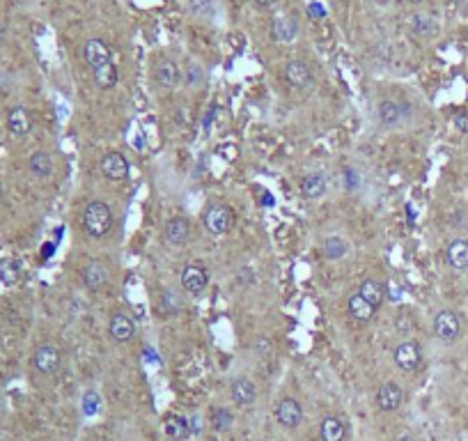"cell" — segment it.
Returning a JSON list of instances; mask_svg holds the SVG:
<instances>
[{
	"label": "cell",
	"instance_id": "cell-1",
	"mask_svg": "<svg viewBox=\"0 0 468 441\" xmlns=\"http://www.w3.org/2000/svg\"><path fill=\"white\" fill-rule=\"evenodd\" d=\"M80 220H83V230H85L92 239H104L106 235H110V230L115 225L113 209L101 200L88 202L85 209H83Z\"/></svg>",
	"mask_w": 468,
	"mask_h": 441
},
{
	"label": "cell",
	"instance_id": "cell-2",
	"mask_svg": "<svg viewBox=\"0 0 468 441\" xmlns=\"http://www.w3.org/2000/svg\"><path fill=\"white\" fill-rule=\"evenodd\" d=\"M431 329H434V336L440 343H455L462 336V319L455 310H438L431 322Z\"/></svg>",
	"mask_w": 468,
	"mask_h": 441
},
{
	"label": "cell",
	"instance_id": "cell-3",
	"mask_svg": "<svg viewBox=\"0 0 468 441\" xmlns=\"http://www.w3.org/2000/svg\"><path fill=\"white\" fill-rule=\"evenodd\" d=\"M392 363L402 372H416L422 363V347L416 340H402L392 352Z\"/></svg>",
	"mask_w": 468,
	"mask_h": 441
},
{
	"label": "cell",
	"instance_id": "cell-4",
	"mask_svg": "<svg viewBox=\"0 0 468 441\" xmlns=\"http://www.w3.org/2000/svg\"><path fill=\"white\" fill-rule=\"evenodd\" d=\"M205 228L211 237H223L232 228V209L223 202H214L205 211Z\"/></svg>",
	"mask_w": 468,
	"mask_h": 441
},
{
	"label": "cell",
	"instance_id": "cell-5",
	"mask_svg": "<svg viewBox=\"0 0 468 441\" xmlns=\"http://www.w3.org/2000/svg\"><path fill=\"white\" fill-rule=\"evenodd\" d=\"M181 288L186 290L191 297H200V294L209 288L207 266L200 264V262H188L181 269Z\"/></svg>",
	"mask_w": 468,
	"mask_h": 441
},
{
	"label": "cell",
	"instance_id": "cell-6",
	"mask_svg": "<svg viewBox=\"0 0 468 441\" xmlns=\"http://www.w3.org/2000/svg\"><path fill=\"white\" fill-rule=\"evenodd\" d=\"M60 363H62V352L55 345H51V343H42L32 352V368L40 375L58 372Z\"/></svg>",
	"mask_w": 468,
	"mask_h": 441
},
{
	"label": "cell",
	"instance_id": "cell-7",
	"mask_svg": "<svg viewBox=\"0 0 468 441\" xmlns=\"http://www.w3.org/2000/svg\"><path fill=\"white\" fill-rule=\"evenodd\" d=\"M83 60H85L88 67H92V71L104 67V64L113 62V51H110V46L101 40H88L83 44Z\"/></svg>",
	"mask_w": 468,
	"mask_h": 441
},
{
	"label": "cell",
	"instance_id": "cell-8",
	"mask_svg": "<svg viewBox=\"0 0 468 441\" xmlns=\"http://www.w3.org/2000/svg\"><path fill=\"white\" fill-rule=\"evenodd\" d=\"M101 172L110 182H124L128 177V159L122 152H108L101 156Z\"/></svg>",
	"mask_w": 468,
	"mask_h": 441
},
{
	"label": "cell",
	"instance_id": "cell-9",
	"mask_svg": "<svg viewBox=\"0 0 468 441\" xmlns=\"http://www.w3.org/2000/svg\"><path fill=\"white\" fill-rule=\"evenodd\" d=\"M275 421H278L284 430H296L303 423V409H301L299 400L282 398L278 404H275Z\"/></svg>",
	"mask_w": 468,
	"mask_h": 441
},
{
	"label": "cell",
	"instance_id": "cell-10",
	"mask_svg": "<svg viewBox=\"0 0 468 441\" xmlns=\"http://www.w3.org/2000/svg\"><path fill=\"white\" fill-rule=\"evenodd\" d=\"M374 400H376V407H379L381 411H388V413L397 411L402 407V402H404V391H402L400 384L383 382L379 389H376Z\"/></svg>",
	"mask_w": 468,
	"mask_h": 441
},
{
	"label": "cell",
	"instance_id": "cell-11",
	"mask_svg": "<svg viewBox=\"0 0 468 441\" xmlns=\"http://www.w3.org/2000/svg\"><path fill=\"white\" fill-rule=\"evenodd\" d=\"M271 37L280 44H292L299 37V21L292 14H280L271 23Z\"/></svg>",
	"mask_w": 468,
	"mask_h": 441
},
{
	"label": "cell",
	"instance_id": "cell-12",
	"mask_svg": "<svg viewBox=\"0 0 468 441\" xmlns=\"http://www.w3.org/2000/svg\"><path fill=\"white\" fill-rule=\"evenodd\" d=\"M108 331L115 343H128L136 336V319L126 312H115L108 322Z\"/></svg>",
	"mask_w": 468,
	"mask_h": 441
},
{
	"label": "cell",
	"instance_id": "cell-13",
	"mask_svg": "<svg viewBox=\"0 0 468 441\" xmlns=\"http://www.w3.org/2000/svg\"><path fill=\"white\" fill-rule=\"evenodd\" d=\"M229 398H232L236 407H251L257 400L255 384L248 380V377H236V380L229 384Z\"/></svg>",
	"mask_w": 468,
	"mask_h": 441
},
{
	"label": "cell",
	"instance_id": "cell-14",
	"mask_svg": "<svg viewBox=\"0 0 468 441\" xmlns=\"http://www.w3.org/2000/svg\"><path fill=\"white\" fill-rule=\"evenodd\" d=\"M7 129L12 136H28L32 131V115L25 106H12L7 113Z\"/></svg>",
	"mask_w": 468,
	"mask_h": 441
},
{
	"label": "cell",
	"instance_id": "cell-15",
	"mask_svg": "<svg viewBox=\"0 0 468 441\" xmlns=\"http://www.w3.org/2000/svg\"><path fill=\"white\" fill-rule=\"evenodd\" d=\"M282 74H284V81L296 90L308 88L312 83V69L303 60H289L287 64H284Z\"/></svg>",
	"mask_w": 468,
	"mask_h": 441
},
{
	"label": "cell",
	"instance_id": "cell-16",
	"mask_svg": "<svg viewBox=\"0 0 468 441\" xmlns=\"http://www.w3.org/2000/svg\"><path fill=\"white\" fill-rule=\"evenodd\" d=\"M163 237L170 246H186V242L191 239V225L186 218H170L168 223L163 225Z\"/></svg>",
	"mask_w": 468,
	"mask_h": 441
},
{
	"label": "cell",
	"instance_id": "cell-17",
	"mask_svg": "<svg viewBox=\"0 0 468 441\" xmlns=\"http://www.w3.org/2000/svg\"><path fill=\"white\" fill-rule=\"evenodd\" d=\"M445 262L452 266L455 271L468 269V239L457 237L445 246Z\"/></svg>",
	"mask_w": 468,
	"mask_h": 441
},
{
	"label": "cell",
	"instance_id": "cell-18",
	"mask_svg": "<svg viewBox=\"0 0 468 441\" xmlns=\"http://www.w3.org/2000/svg\"><path fill=\"white\" fill-rule=\"evenodd\" d=\"M179 78H181L179 67H177V64H174L172 60H161L159 64H156L154 81H156V86H159V88H163V90H174V88L179 86Z\"/></svg>",
	"mask_w": 468,
	"mask_h": 441
},
{
	"label": "cell",
	"instance_id": "cell-19",
	"mask_svg": "<svg viewBox=\"0 0 468 441\" xmlns=\"http://www.w3.org/2000/svg\"><path fill=\"white\" fill-rule=\"evenodd\" d=\"M83 283H85V288L92 290V292L104 290V285L108 283L106 266L101 264L99 260H90L85 266H83Z\"/></svg>",
	"mask_w": 468,
	"mask_h": 441
},
{
	"label": "cell",
	"instance_id": "cell-20",
	"mask_svg": "<svg viewBox=\"0 0 468 441\" xmlns=\"http://www.w3.org/2000/svg\"><path fill=\"white\" fill-rule=\"evenodd\" d=\"M409 30L416 35V37H422V40H429V37H434L438 33V21L431 14L427 12H418V14H411L409 16Z\"/></svg>",
	"mask_w": 468,
	"mask_h": 441
},
{
	"label": "cell",
	"instance_id": "cell-21",
	"mask_svg": "<svg viewBox=\"0 0 468 441\" xmlns=\"http://www.w3.org/2000/svg\"><path fill=\"white\" fill-rule=\"evenodd\" d=\"M326 177L321 172H308L306 177L301 180V184H299V191H301V196L306 198V200H319L321 196L326 193Z\"/></svg>",
	"mask_w": 468,
	"mask_h": 441
},
{
	"label": "cell",
	"instance_id": "cell-22",
	"mask_svg": "<svg viewBox=\"0 0 468 441\" xmlns=\"http://www.w3.org/2000/svg\"><path fill=\"white\" fill-rule=\"evenodd\" d=\"M376 117H379V122L383 127H397L404 117V108H402V104H397V101L383 99L376 104Z\"/></svg>",
	"mask_w": 468,
	"mask_h": 441
},
{
	"label": "cell",
	"instance_id": "cell-23",
	"mask_svg": "<svg viewBox=\"0 0 468 441\" xmlns=\"http://www.w3.org/2000/svg\"><path fill=\"white\" fill-rule=\"evenodd\" d=\"M319 437L321 441H344L347 425L337 416H324L319 423Z\"/></svg>",
	"mask_w": 468,
	"mask_h": 441
},
{
	"label": "cell",
	"instance_id": "cell-24",
	"mask_svg": "<svg viewBox=\"0 0 468 441\" xmlns=\"http://www.w3.org/2000/svg\"><path fill=\"white\" fill-rule=\"evenodd\" d=\"M347 312L349 315H352V319H356V322H370L372 317H374V312H376V308L372 306L370 301L367 299H363L361 294H352V297H349V301H347Z\"/></svg>",
	"mask_w": 468,
	"mask_h": 441
},
{
	"label": "cell",
	"instance_id": "cell-25",
	"mask_svg": "<svg viewBox=\"0 0 468 441\" xmlns=\"http://www.w3.org/2000/svg\"><path fill=\"white\" fill-rule=\"evenodd\" d=\"M28 170H30L35 177H40V180L51 177V172H53V159H51V154L44 152V150L32 152L30 156H28Z\"/></svg>",
	"mask_w": 468,
	"mask_h": 441
},
{
	"label": "cell",
	"instance_id": "cell-26",
	"mask_svg": "<svg viewBox=\"0 0 468 441\" xmlns=\"http://www.w3.org/2000/svg\"><path fill=\"white\" fill-rule=\"evenodd\" d=\"M163 432H165V437L168 439L181 441V439L191 437V423H188V418H184V416H168L163 423Z\"/></svg>",
	"mask_w": 468,
	"mask_h": 441
},
{
	"label": "cell",
	"instance_id": "cell-27",
	"mask_svg": "<svg viewBox=\"0 0 468 441\" xmlns=\"http://www.w3.org/2000/svg\"><path fill=\"white\" fill-rule=\"evenodd\" d=\"M321 253H324L326 260H342L349 253V244L342 237H328L324 244H321Z\"/></svg>",
	"mask_w": 468,
	"mask_h": 441
},
{
	"label": "cell",
	"instance_id": "cell-28",
	"mask_svg": "<svg viewBox=\"0 0 468 441\" xmlns=\"http://www.w3.org/2000/svg\"><path fill=\"white\" fill-rule=\"evenodd\" d=\"M95 74V83H97V88H101V90H113L115 86H117V67L113 62H108V64H104V67H99V69H95L92 71Z\"/></svg>",
	"mask_w": 468,
	"mask_h": 441
},
{
	"label": "cell",
	"instance_id": "cell-29",
	"mask_svg": "<svg viewBox=\"0 0 468 441\" xmlns=\"http://www.w3.org/2000/svg\"><path fill=\"white\" fill-rule=\"evenodd\" d=\"M358 294H361L363 299L370 301L374 308H379L381 301H383V288H381V283H376V281H372V278H365L361 285H358Z\"/></svg>",
	"mask_w": 468,
	"mask_h": 441
},
{
	"label": "cell",
	"instance_id": "cell-30",
	"mask_svg": "<svg viewBox=\"0 0 468 441\" xmlns=\"http://www.w3.org/2000/svg\"><path fill=\"white\" fill-rule=\"evenodd\" d=\"M159 306H161V310L165 312V315H177V312L184 310V301H181L179 294H177V290L165 288V290L161 292Z\"/></svg>",
	"mask_w": 468,
	"mask_h": 441
},
{
	"label": "cell",
	"instance_id": "cell-31",
	"mask_svg": "<svg viewBox=\"0 0 468 441\" xmlns=\"http://www.w3.org/2000/svg\"><path fill=\"white\" fill-rule=\"evenodd\" d=\"M18 278H21V269H18L16 260H12V257L0 260V281H3L5 285H14V283H18Z\"/></svg>",
	"mask_w": 468,
	"mask_h": 441
},
{
	"label": "cell",
	"instance_id": "cell-32",
	"mask_svg": "<svg viewBox=\"0 0 468 441\" xmlns=\"http://www.w3.org/2000/svg\"><path fill=\"white\" fill-rule=\"evenodd\" d=\"M232 411L225 409V407H218L211 411V428H214L216 432H225L232 428Z\"/></svg>",
	"mask_w": 468,
	"mask_h": 441
},
{
	"label": "cell",
	"instance_id": "cell-33",
	"mask_svg": "<svg viewBox=\"0 0 468 441\" xmlns=\"http://www.w3.org/2000/svg\"><path fill=\"white\" fill-rule=\"evenodd\" d=\"M97 409H99V395L95 391H88L85 398H83V411L90 416V413H97Z\"/></svg>",
	"mask_w": 468,
	"mask_h": 441
},
{
	"label": "cell",
	"instance_id": "cell-34",
	"mask_svg": "<svg viewBox=\"0 0 468 441\" xmlns=\"http://www.w3.org/2000/svg\"><path fill=\"white\" fill-rule=\"evenodd\" d=\"M255 349H257V354H262V356L273 354V345H271V340L266 338V336L255 338Z\"/></svg>",
	"mask_w": 468,
	"mask_h": 441
},
{
	"label": "cell",
	"instance_id": "cell-35",
	"mask_svg": "<svg viewBox=\"0 0 468 441\" xmlns=\"http://www.w3.org/2000/svg\"><path fill=\"white\" fill-rule=\"evenodd\" d=\"M186 74H188V86L198 88L200 83H202V67H198V64H191Z\"/></svg>",
	"mask_w": 468,
	"mask_h": 441
},
{
	"label": "cell",
	"instance_id": "cell-36",
	"mask_svg": "<svg viewBox=\"0 0 468 441\" xmlns=\"http://www.w3.org/2000/svg\"><path fill=\"white\" fill-rule=\"evenodd\" d=\"M241 285H248V283H255V271L248 269V266H244L241 271H239V278H236Z\"/></svg>",
	"mask_w": 468,
	"mask_h": 441
},
{
	"label": "cell",
	"instance_id": "cell-37",
	"mask_svg": "<svg viewBox=\"0 0 468 441\" xmlns=\"http://www.w3.org/2000/svg\"><path fill=\"white\" fill-rule=\"evenodd\" d=\"M188 423H191V435H200V430H202V421H200L198 413H193V416L188 418Z\"/></svg>",
	"mask_w": 468,
	"mask_h": 441
},
{
	"label": "cell",
	"instance_id": "cell-38",
	"mask_svg": "<svg viewBox=\"0 0 468 441\" xmlns=\"http://www.w3.org/2000/svg\"><path fill=\"white\" fill-rule=\"evenodd\" d=\"M253 3L257 5V7H262V9H269V7H273L278 0H253Z\"/></svg>",
	"mask_w": 468,
	"mask_h": 441
},
{
	"label": "cell",
	"instance_id": "cell-39",
	"mask_svg": "<svg viewBox=\"0 0 468 441\" xmlns=\"http://www.w3.org/2000/svg\"><path fill=\"white\" fill-rule=\"evenodd\" d=\"M392 441H416V437L409 435V432H402V435H397Z\"/></svg>",
	"mask_w": 468,
	"mask_h": 441
},
{
	"label": "cell",
	"instance_id": "cell-40",
	"mask_svg": "<svg viewBox=\"0 0 468 441\" xmlns=\"http://www.w3.org/2000/svg\"><path fill=\"white\" fill-rule=\"evenodd\" d=\"M3 40H5V28L0 25V44H3Z\"/></svg>",
	"mask_w": 468,
	"mask_h": 441
},
{
	"label": "cell",
	"instance_id": "cell-41",
	"mask_svg": "<svg viewBox=\"0 0 468 441\" xmlns=\"http://www.w3.org/2000/svg\"><path fill=\"white\" fill-rule=\"evenodd\" d=\"M407 3H422V0H407Z\"/></svg>",
	"mask_w": 468,
	"mask_h": 441
},
{
	"label": "cell",
	"instance_id": "cell-42",
	"mask_svg": "<svg viewBox=\"0 0 468 441\" xmlns=\"http://www.w3.org/2000/svg\"><path fill=\"white\" fill-rule=\"evenodd\" d=\"M0 441H7V439H0Z\"/></svg>",
	"mask_w": 468,
	"mask_h": 441
}]
</instances>
